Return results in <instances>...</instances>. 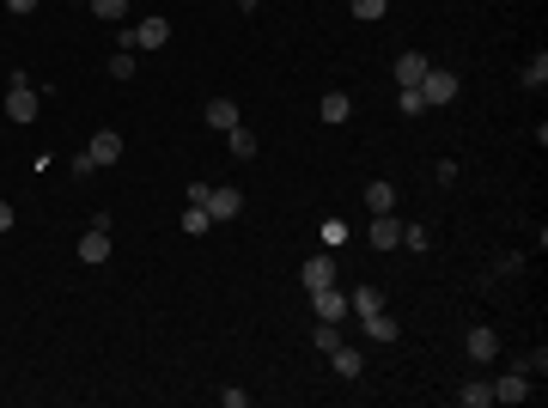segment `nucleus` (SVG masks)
I'll return each instance as SVG.
<instances>
[{
	"mask_svg": "<svg viewBox=\"0 0 548 408\" xmlns=\"http://www.w3.org/2000/svg\"><path fill=\"white\" fill-rule=\"evenodd\" d=\"M37 98H43V92L31 86V73H12V86H6V116H12L19 129L37 122Z\"/></svg>",
	"mask_w": 548,
	"mask_h": 408,
	"instance_id": "f257e3e1",
	"label": "nucleus"
},
{
	"mask_svg": "<svg viewBox=\"0 0 548 408\" xmlns=\"http://www.w3.org/2000/svg\"><path fill=\"white\" fill-rule=\"evenodd\" d=\"M414 92H420L427 104H451L457 92H463V79H457L451 68H427V73H420V86H414Z\"/></svg>",
	"mask_w": 548,
	"mask_h": 408,
	"instance_id": "f03ea898",
	"label": "nucleus"
},
{
	"mask_svg": "<svg viewBox=\"0 0 548 408\" xmlns=\"http://www.w3.org/2000/svg\"><path fill=\"white\" fill-rule=\"evenodd\" d=\"M202 207L213 213V226H226V220H238V207H244V196L232 189V183H207V196H202Z\"/></svg>",
	"mask_w": 548,
	"mask_h": 408,
	"instance_id": "7ed1b4c3",
	"label": "nucleus"
},
{
	"mask_svg": "<svg viewBox=\"0 0 548 408\" xmlns=\"http://www.w3.org/2000/svg\"><path fill=\"white\" fill-rule=\"evenodd\" d=\"M299 280H305V293H323V287H336L342 274H336V256L323 250V256H311L305 269H299Z\"/></svg>",
	"mask_w": 548,
	"mask_h": 408,
	"instance_id": "20e7f679",
	"label": "nucleus"
},
{
	"mask_svg": "<svg viewBox=\"0 0 548 408\" xmlns=\"http://www.w3.org/2000/svg\"><path fill=\"white\" fill-rule=\"evenodd\" d=\"M311 305H317V323H342V317H347L342 280H336V287H323V293H311Z\"/></svg>",
	"mask_w": 548,
	"mask_h": 408,
	"instance_id": "39448f33",
	"label": "nucleus"
},
{
	"mask_svg": "<svg viewBox=\"0 0 548 408\" xmlns=\"http://www.w3.org/2000/svg\"><path fill=\"white\" fill-rule=\"evenodd\" d=\"M86 159H92V165H116V159H122V135H116V129H98L92 146H86Z\"/></svg>",
	"mask_w": 548,
	"mask_h": 408,
	"instance_id": "423d86ee",
	"label": "nucleus"
},
{
	"mask_svg": "<svg viewBox=\"0 0 548 408\" xmlns=\"http://www.w3.org/2000/svg\"><path fill=\"white\" fill-rule=\"evenodd\" d=\"M171 43V19H140L135 25V49H165Z\"/></svg>",
	"mask_w": 548,
	"mask_h": 408,
	"instance_id": "0eeeda50",
	"label": "nucleus"
},
{
	"mask_svg": "<svg viewBox=\"0 0 548 408\" xmlns=\"http://www.w3.org/2000/svg\"><path fill=\"white\" fill-rule=\"evenodd\" d=\"M366 238H372V250H403V226H396L390 213H372V232H366Z\"/></svg>",
	"mask_w": 548,
	"mask_h": 408,
	"instance_id": "6e6552de",
	"label": "nucleus"
},
{
	"mask_svg": "<svg viewBox=\"0 0 548 408\" xmlns=\"http://www.w3.org/2000/svg\"><path fill=\"white\" fill-rule=\"evenodd\" d=\"M463 347H469V360H481V366H487V360H500V336H494L487 323H481V329H469V336H463Z\"/></svg>",
	"mask_w": 548,
	"mask_h": 408,
	"instance_id": "1a4fd4ad",
	"label": "nucleus"
},
{
	"mask_svg": "<svg viewBox=\"0 0 548 408\" xmlns=\"http://www.w3.org/2000/svg\"><path fill=\"white\" fill-rule=\"evenodd\" d=\"M524 396H530V372H524V366L494 384V403H524Z\"/></svg>",
	"mask_w": 548,
	"mask_h": 408,
	"instance_id": "9d476101",
	"label": "nucleus"
},
{
	"mask_svg": "<svg viewBox=\"0 0 548 408\" xmlns=\"http://www.w3.org/2000/svg\"><path fill=\"white\" fill-rule=\"evenodd\" d=\"M329 366H336V378H360V372H366V354H360L353 341H342V347L329 354Z\"/></svg>",
	"mask_w": 548,
	"mask_h": 408,
	"instance_id": "9b49d317",
	"label": "nucleus"
},
{
	"mask_svg": "<svg viewBox=\"0 0 548 408\" xmlns=\"http://www.w3.org/2000/svg\"><path fill=\"white\" fill-rule=\"evenodd\" d=\"M433 68V62H427V55H420V49H403V55H396V86H420V73Z\"/></svg>",
	"mask_w": 548,
	"mask_h": 408,
	"instance_id": "f8f14e48",
	"label": "nucleus"
},
{
	"mask_svg": "<svg viewBox=\"0 0 548 408\" xmlns=\"http://www.w3.org/2000/svg\"><path fill=\"white\" fill-rule=\"evenodd\" d=\"M244 116H238V104L232 98H207V129H220V135H226V129H238Z\"/></svg>",
	"mask_w": 548,
	"mask_h": 408,
	"instance_id": "ddd939ff",
	"label": "nucleus"
},
{
	"mask_svg": "<svg viewBox=\"0 0 548 408\" xmlns=\"http://www.w3.org/2000/svg\"><path fill=\"white\" fill-rule=\"evenodd\" d=\"M79 262H92V269H98V262H110V232H98V226H92V232L79 238Z\"/></svg>",
	"mask_w": 548,
	"mask_h": 408,
	"instance_id": "4468645a",
	"label": "nucleus"
},
{
	"mask_svg": "<svg viewBox=\"0 0 548 408\" xmlns=\"http://www.w3.org/2000/svg\"><path fill=\"white\" fill-rule=\"evenodd\" d=\"M347 311H353V317H372V311H384V287H353V293H347Z\"/></svg>",
	"mask_w": 548,
	"mask_h": 408,
	"instance_id": "2eb2a0df",
	"label": "nucleus"
},
{
	"mask_svg": "<svg viewBox=\"0 0 548 408\" xmlns=\"http://www.w3.org/2000/svg\"><path fill=\"white\" fill-rule=\"evenodd\" d=\"M317 116H323V122L336 129V122H347V116H353V98H347V92H329V98L317 104Z\"/></svg>",
	"mask_w": 548,
	"mask_h": 408,
	"instance_id": "dca6fc26",
	"label": "nucleus"
},
{
	"mask_svg": "<svg viewBox=\"0 0 548 408\" xmlns=\"http://www.w3.org/2000/svg\"><path fill=\"white\" fill-rule=\"evenodd\" d=\"M226 153H232V159H256V153H262V146H256V135H250V129H226Z\"/></svg>",
	"mask_w": 548,
	"mask_h": 408,
	"instance_id": "f3484780",
	"label": "nucleus"
},
{
	"mask_svg": "<svg viewBox=\"0 0 548 408\" xmlns=\"http://www.w3.org/2000/svg\"><path fill=\"white\" fill-rule=\"evenodd\" d=\"M366 207H372V213H390V207H396V189H390V177L366 183Z\"/></svg>",
	"mask_w": 548,
	"mask_h": 408,
	"instance_id": "a211bd4d",
	"label": "nucleus"
},
{
	"mask_svg": "<svg viewBox=\"0 0 548 408\" xmlns=\"http://www.w3.org/2000/svg\"><path fill=\"white\" fill-rule=\"evenodd\" d=\"M360 329H366V341H396V317L372 311V317H360Z\"/></svg>",
	"mask_w": 548,
	"mask_h": 408,
	"instance_id": "6ab92c4d",
	"label": "nucleus"
},
{
	"mask_svg": "<svg viewBox=\"0 0 548 408\" xmlns=\"http://www.w3.org/2000/svg\"><path fill=\"white\" fill-rule=\"evenodd\" d=\"M207 226H213V213H207L202 202H189V207H183V232H189V238H202Z\"/></svg>",
	"mask_w": 548,
	"mask_h": 408,
	"instance_id": "aec40b11",
	"label": "nucleus"
},
{
	"mask_svg": "<svg viewBox=\"0 0 548 408\" xmlns=\"http://www.w3.org/2000/svg\"><path fill=\"white\" fill-rule=\"evenodd\" d=\"M457 403L463 408H487L494 403V384H457Z\"/></svg>",
	"mask_w": 548,
	"mask_h": 408,
	"instance_id": "412c9836",
	"label": "nucleus"
},
{
	"mask_svg": "<svg viewBox=\"0 0 548 408\" xmlns=\"http://www.w3.org/2000/svg\"><path fill=\"white\" fill-rule=\"evenodd\" d=\"M524 86H530V92H543V86H548V55H543V49L524 62Z\"/></svg>",
	"mask_w": 548,
	"mask_h": 408,
	"instance_id": "4be33fe9",
	"label": "nucleus"
},
{
	"mask_svg": "<svg viewBox=\"0 0 548 408\" xmlns=\"http://www.w3.org/2000/svg\"><path fill=\"white\" fill-rule=\"evenodd\" d=\"M311 341H317L323 354H336V347H342V323H317V329H311Z\"/></svg>",
	"mask_w": 548,
	"mask_h": 408,
	"instance_id": "5701e85b",
	"label": "nucleus"
},
{
	"mask_svg": "<svg viewBox=\"0 0 548 408\" xmlns=\"http://www.w3.org/2000/svg\"><path fill=\"white\" fill-rule=\"evenodd\" d=\"M396 110H403V116H420V110H427V98H420L414 86H396Z\"/></svg>",
	"mask_w": 548,
	"mask_h": 408,
	"instance_id": "b1692460",
	"label": "nucleus"
},
{
	"mask_svg": "<svg viewBox=\"0 0 548 408\" xmlns=\"http://www.w3.org/2000/svg\"><path fill=\"white\" fill-rule=\"evenodd\" d=\"M86 6H92V12H98L104 25H116V19H122V12H129V0H86Z\"/></svg>",
	"mask_w": 548,
	"mask_h": 408,
	"instance_id": "393cba45",
	"label": "nucleus"
},
{
	"mask_svg": "<svg viewBox=\"0 0 548 408\" xmlns=\"http://www.w3.org/2000/svg\"><path fill=\"white\" fill-rule=\"evenodd\" d=\"M110 79H135V49H116V55H110Z\"/></svg>",
	"mask_w": 548,
	"mask_h": 408,
	"instance_id": "a878e982",
	"label": "nucleus"
},
{
	"mask_svg": "<svg viewBox=\"0 0 548 408\" xmlns=\"http://www.w3.org/2000/svg\"><path fill=\"white\" fill-rule=\"evenodd\" d=\"M403 250H433V232L427 226H403Z\"/></svg>",
	"mask_w": 548,
	"mask_h": 408,
	"instance_id": "bb28decb",
	"label": "nucleus"
},
{
	"mask_svg": "<svg viewBox=\"0 0 548 408\" xmlns=\"http://www.w3.org/2000/svg\"><path fill=\"white\" fill-rule=\"evenodd\" d=\"M323 244L342 250V244H347V220H323Z\"/></svg>",
	"mask_w": 548,
	"mask_h": 408,
	"instance_id": "cd10ccee",
	"label": "nucleus"
},
{
	"mask_svg": "<svg viewBox=\"0 0 548 408\" xmlns=\"http://www.w3.org/2000/svg\"><path fill=\"white\" fill-rule=\"evenodd\" d=\"M347 6H353V19H384L390 0H347Z\"/></svg>",
	"mask_w": 548,
	"mask_h": 408,
	"instance_id": "c85d7f7f",
	"label": "nucleus"
},
{
	"mask_svg": "<svg viewBox=\"0 0 548 408\" xmlns=\"http://www.w3.org/2000/svg\"><path fill=\"white\" fill-rule=\"evenodd\" d=\"M6 12H19V19H25V12H37V0H6Z\"/></svg>",
	"mask_w": 548,
	"mask_h": 408,
	"instance_id": "c756f323",
	"label": "nucleus"
},
{
	"mask_svg": "<svg viewBox=\"0 0 548 408\" xmlns=\"http://www.w3.org/2000/svg\"><path fill=\"white\" fill-rule=\"evenodd\" d=\"M0 232H12V202H0Z\"/></svg>",
	"mask_w": 548,
	"mask_h": 408,
	"instance_id": "7c9ffc66",
	"label": "nucleus"
}]
</instances>
